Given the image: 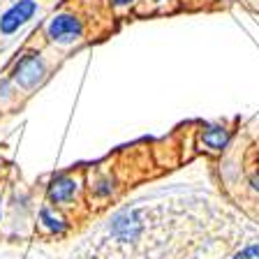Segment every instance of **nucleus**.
<instances>
[{
  "instance_id": "10",
  "label": "nucleus",
  "mask_w": 259,
  "mask_h": 259,
  "mask_svg": "<svg viewBox=\"0 0 259 259\" xmlns=\"http://www.w3.org/2000/svg\"><path fill=\"white\" fill-rule=\"evenodd\" d=\"M109 5L113 7V10H118V12H125V10H130V7L135 5L137 0H107Z\"/></svg>"
},
{
  "instance_id": "6",
  "label": "nucleus",
  "mask_w": 259,
  "mask_h": 259,
  "mask_svg": "<svg viewBox=\"0 0 259 259\" xmlns=\"http://www.w3.org/2000/svg\"><path fill=\"white\" fill-rule=\"evenodd\" d=\"M39 227L49 236H63L67 232V220L56 210V206L47 204L39 208Z\"/></svg>"
},
{
  "instance_id": "2",
  "label": "nucleus",
  "mask_w": 259,
  "mask_h": 259,
  "mask_svg": "<svg viewBox=\"0 0 259 259\" xmlns=\"http://www.w3.org/2000/svg\"><path fill=\"white\" fill-rule=\"evenodd\" d=\"M47 60L39 54H26L14 67V83L21 91H35L47 79Z\"/></svg>"
},
{
  "instance_id": "7",
  "label": "nucleus",
  "mask_w": 259,
  "mask_h": 259,
  "mask_svg": "<svg viewBox=\"0 0 259 259\" xmlns=\"http://www.w3.org/2000/svg\"><path fill=\"white\" fill-rule=\"evenodd\" d=\"M199 139H201V144H204L208 151L220 153V151H225L227 141H229V130L222 127V125H208V127L201 130Z\"/></svg>"
},
{
  "instance_id": "8",
  "label": "nucleus",
  "mask_w": 259,
  "mask_h": 259,
  "mask_svg": "<svg viewBox=\"0 0 259 259\" xmlns=\"http://www.w3.org/2000/svg\"><path fill=\"white\" fill-rule=\"evenodd\" d=\"M91 190L95 192V197H100V199H107V197H111V192H113L111 176H97V178H93Z\"/></svg>"
},
{
  "instance_id": "11",
  "label": "nucleus",
  "mask_w": 259,
  "mask_h": 259,
  "mask_svg": "<svg viewBox=\"0 0 259 259\" xmlns=\"http://www.w3.org/2000/svg\"><path fill=\"white\" fill-rule=\"evenodd\" d=\"M151 3H153L155 7H160V10H164V7H167L169 3H174V0H151Z\"/></svg>"
},
{
  "instance_id": "9",
  "label": "nucleus",
  "mask_w": 259,
  "mask_h": 259,
  "mask_svg": "<svg viewBox=\"0 0 259 259\" xmlns=\"http://www.w3.org/2000/svg\"><path fill=\"white\" fill-rule=\"evenodd\" d=\"M234 259H259V243H252V245H245L241 252H236Z\"/></svg>"
},
{
  "instance_id": "12",
  "label": "nucleus",
  "mask_w": 259,
  "mask_h": 259,
  "mask_svg": "<svg viewBox=\"0 0 259 259\" xmlns=\"http://www.w3.org/2000/svg\"><path fill=\"white\" fill-rule=\"evenodd\" d=\"M252 188H254V190H259V174L252 178Z\"/></svg>"
},
{
  "instance_id": "4",
  "label": "nucleus",
  "mask_w": 259,
  "mask_h": 259,
  "mask_svg": "<svg viewBox=\"0 0 259 259\" xmlns=\"http://www.w3.org/2000/svg\"><path fill=\"white\" fill-rule=\"evenodd\" d=\"M37 10L39 7H37L35 0H16L14 5L0 16V32H3V35H12V32H16L19 28L26 26L32 16L37 14Z\"/></svg>"
},
{
  "instance_id": "1",
  "label": "nucleus",
  "mask_w": 259,
  "mask_h": 259,
  "mask_svg": "<svg viewBox=\"0 0 259 259\" xmlns=\"http://www.w3.org/2000/svg\"><path fill=\"white\" fill-rule=\"evenodd\" d=\"M83 32H86L83 21L74 12H58L44 26V37L51 44H56V47H72V44L81 42Z\"/></svg>"
},
{
  "instance_id": "5",
  "label": "nucleus",
  "mask_w": 259,
  "mask_h": 259,
  "mask_svg": "<svg viewBox=\"0 0 259 259\" xmlns=\"http://www.w3.org/2000/svg\"><path fill=\"white\" fill-rule=\"evenodd\" d=\"M111 234L120 241H135L141 234V220L137 210H123L111 220Z\"/></svg>"
},
{
  "instance_id": "3",
  "label": "nucleus",
  "mask_w": 259,
  "mask_h": 259,
  "mask_svg": "<svg viewBox=\"0 0 259 259\" xmlns=\"http://www.w3.org/2000/svg\"><path fill=\"white\" fill-rule=\"evenodd\" d=\"M79 178L72 174H60V176L51 178V183L47 185V199L51 206H70L79 194Z\"/></svg>"
}]
</instances>
